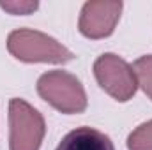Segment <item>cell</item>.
<instances>
[{
	"instance_id": "cell-1",
	"label": "cell",
	"mask_w": 152,
	"mask_h": 150,
	"mask_svg": "<svg viewBox=\"0 0 152 150\" xmlns=\"http://www.w3.org/2000/svg\"><path fill=\"white\" fill-rule=\"evenodd\" d=\"M7 50L20 62L27 64H67L75 58V53L50 37L32 28H18L7 36Z\"/></svg>"
},
{
	"instance_id": "cell-2",
	"label": "cell",
	"mask_w": 152,
	"mask_h": 150,
	"mask_svg": "<svg viewBox=\"0 0 152 150\" xmlns=\"http://www.w3.org/2000/svg\"><path fill=\"white\" fill-rule=\"evenodd\" d=\"M37 94L64 115H78L87 110V94L81 81L62 69L48 71L39 76Z\"/></svg>"
},
{
	"instance_id": "cell-3",
	"label": "cell",
	"mask_w": 152,
	"mask_h": 150,
	"mask_svg": "<svg viewBox=\"0 0 152 150\" xmlns=\"http://www.w3.org/2000/svg\"><path fill=\"white\" fill-rule=\"evenodd\" d=\"M46 134L42 115L20 97L9 101V150H39Z\"/></svg>"
},
{
	"instance_id": "cell-4",
	"label": "cell",
	"mask_w": 152,
	"mask_h": 150,
	"mask_svg": "<svg viewBox=\"0 0 152 150\" xmlns=\"http://www.w3.org/2000/svg\"><path fill=\"white\" fill-rule=\"evenodd\" d=\"M94 76L99 87L115 101L126 103L138 90V81L133 67L115 53H103L94 62Z\"/></svg>"
},
{
	"instance_id": "cell-5",
	"label": "cell",
	"mask_w": 152,
	"mask_h": 150,
	"mask_svg": "<svg viewBox=\"0 0 152 150\" xmlns=\"http://www.w3.org/2000/svg\"><path fill=\"white\" fill-rule=\"evenodd\" d=\"M122 2L90 0L85 2L78 20V30L87 39H104L113 34L120 20Z\"/></svg>"
},
{
	"instance_id": "cell-6",
	"label": "cell",
	"mask_w": 152,
	"mask_h": 150,
	"mask_svg": "<svg viewBox=\"0 0 152 150\" xmlns=\"http://www.w3.org/2000/svg\"><path fill=\"white\" fill-rule=\"evenodd\" d=\"M57 150H115V147L110 136L94 127L83 125L67 133Z\"/></svg>"
},
{
	"instance_id": "cell-7",
	"label": "cell",
	"mask_w": 152,
	"mask_h": 150,
	"mask_svg": "<svg viewBox=\"0 0 152 150\" xmlns=\"http://www.w3.org/2000/svg\"><path fill=\"white\" fill-rule=\"evenodd\" d=\"M138 87H142V90L145 92V95L152 101V55H143L138 60H134V64L131 66Z\"/></svg>"
},
{
	"instance_id": "cell-8",
	"label": "cell",
	"mask_w": 152,
	"mask_h": 150,
	"mask_svg": "<svg viewBox=\"0 0 152 150\" xmlns=\"http://www.w3.org/2000/svg\"><path fill=\"white\" fill-rule=\"evenodd\" d=\"M127 150H152V120L140 124L127 136Z\"/></svg>"
},
{
	"instance_id": "cell-9",
	"label": "cell",
	"mask_w": 152,
	"mask_h": 150,
	"mask_svg": "<svg viewBox=\"0 0 152 150\" xmlns=\"http://www.w3.org/2000/svg\"><path fill=\"white\" fill-rule=\"evenodd\" d=\"M0 7L11 14H20V16H25V14H30L34 12L39 7V4L34 0H0Z\"/></svg>"
}]
</instances>
